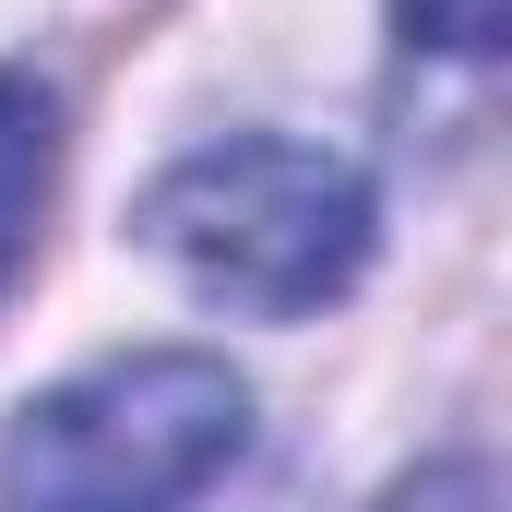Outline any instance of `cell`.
Wrapping results in <instances>:
<instances>
[{
  "instance_id": "obj_3",
  "label": "cell",
  "mask_w": 512,
  "mask_h": 512,
  "mask_svg": "<svg viewBox=\"0 0 512 512\" xmlns=\"http://www.w3.org/2000/svg\"><path fill=\"white\" fill-rule=\"evenodd\" d=\"M48 167H60V108H48V84L0 72V286H12V262H24V239H36V203H48Z\"/></svg>"
},
{
  "instance_id": "obj_2",
  "label": "cell",
  "mask_w": 512,
  "mask_h": 512,
  "mask_svg": "<svg viewBox=\"0 0 512 512\" xmlns=\"http://www.w3.org/2000/svg\"><path fill=\"white\" fill-rule=\"evenodd\" d=\"M143 251L179 262L227 310L298 322V310H322V298L358 286V262H370V179L334 143L239 131V143L179 155L143 191Z\"/></svg>"
},
{
  "instance_id": "obj_5",
  "label": "cell",
  "mask_w": 512,
  "mask_h": 512,
  "mask_svg": "<svg viewBox=\"0 0 512 512\" xmlns=\"http://www.w3.org/2000/svg\"><path fill=\"white\" fill-rule=\"evenodd\" d=\"M203 512H298V489H286V477H262V465H239V477H227Z\"/></svg>"
},
{
  "instance_id": "obj_4",
  "label": "cell",
  "mask_w": 512,
  "mask_h": 512,
  "mask_svg": "<svg viewBox=\"0 0 512 512\" xmlns=\"http://www.w3.org/2000/svg\"><path fill=\"white\" fill-rule=\"evenodd\" d=\"M393 12H405V36H429V48H453V60L501 48V0H393Z\"/></svg>"
},
{
  "instance_id": "obj_1",
  "label": "cell",
  "mask_w": 512,
  "mask_h": 512,
  "mask_svg": "<svg viewBox=\"0 0 512 512\" xmlns=\"http://www.w3.org/2000/svg\"><path fill=\"white\" fill-rule=\"evenodd\" d=\"M251 465V382L203 346L108 358L0 441V512H203Z\"/></svg>"
}]
</instances>
